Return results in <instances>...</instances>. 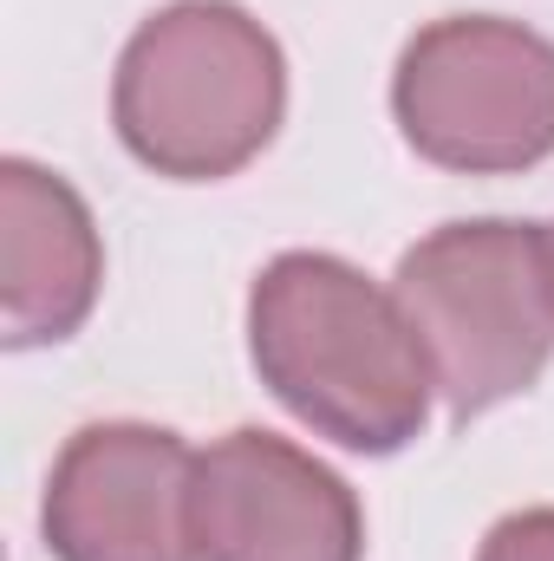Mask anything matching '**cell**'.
<instances>
[{
  "label": "cell",
  "instance_id": "obj_7",
  "mask_svg": "<svg viewBox=\"0 0 554 561\" xmlns=\"http://www.w3.org/2000/svg\"><path fill=\"white\" fill-rule=\"evenodd\" d=\"M105 287V242L85 196L26 157L0 163V340L13 353L72 340Z\"/></svg>",
  "mask_w": 554,
  "mask_h": 561
},
{
  "label": "cell",
  "instance_id": "obj_9",
  "mask_svg": "<svg viewBox=\"0 0 554 561\" xmlns=\"http://www.w3.org/2000/svg\"><path fill=\"white\" fill-rule=\"evenodd\" d=\"M542 249H549V280H554V222L542 229Z\"/></svg>",
  "mask_w": 554,
  "mask_h": 561
},
{
  "label": "cell",
  "instance_id": "obj_3",
  "mask_svg": "<svg viewBox=\"0 0 554 561\" xmlns=\"http://www.w3.org/2000/svg\"><path fill=\"white\" fill-rule=\"evenodd\" d=\"M392 294L450 419L522 399L554 359V280L535 222H443L405 249Z\"/></svg>",
  "mask_w": 554,
  "mask_h": 561
},
{
  "label": "cell",
  "instance_id": "obj_4",
  "mask_svg": "<svg viewBox=\"0 0 554 561\" xmlns=\"http://www.w3.org/2000/svg\"><path fill=\"white\" fill-rule=\"evenodd\" d=\"M392 118L437 170H535L554 157V39L496 13L430 20L399 53Z\"/></svg>",
  "mask_w": 554,
  "mask_h": 561
},
{
  "label": "cell",
  "instance_id": "obj_6",
  "mask_svg": "<svg viewBox=\"0 0 554 561\" xmlns=\"http://www.w3.org/2000/svg\"><path fill=\"white\" fill-rule=\"evenodd\" d=\"M196 450L163 424L112 419L66 437L39 529L53 561H196L189 549Z\"/></svg>",
  "mask_w": 554,
  "mask_h": 561
},
{
  "label": "cell",
  "instance_id": "obj_1",
  "mask_svg": "<svg viewBox=\"0 0 554 561\" xmlns=\"http://www.w3.org/2000/svg\"><path fill=\"white\" fill-rule=\"evenodd\" d=\"M262 386L307 431L359 457H392L430 424V359L392 287L320 249L275 255L249 294Z\"/></svg>",
  "mask_w": 554,
  "mask_h": 561
},
{
  "label": "cell",
  "instance_id": "obj_8",
  "mask_svg": "<svg viewBox=\"0 0 554 561\" xmlns=\"http://www.w3.org/2000/svg\"><path fill=\"white\" fill-rule=\"evenodd\" d=\"M476 561H554V510H516L483 536Z\"/></svg>",
  "mask_w": 554,
  "mask_h": 561
},
{
  "label": "cell",
  "instance_id": "obj_2",
  "mask_svg": "<svg viewBox=\"0 0 554 561\" xmlns=\"http://www.w3.org/2000/svg\"><path fill=\"white\" fill-rule=\"evenodd\" d=\"M287 118L280 39L235 0H176L150 13L112 79V125L143 170L222 183L249 170Z\"/></svg>",
  "mask_w": 554,
  "mask_h": 561
},
{
  "label": "cell",
  "instance_id": "obj_5",
  "mask_svg": "<svg viewBox=\"0 0 554 561\" xmlns=\"http://www.w3.org/2000/svg\"><path fill=\"white\" fill-rule=\"evenodd\" d=\"M196 561H359L366 510L339 470L275 431H229L196 450Z\"/></svg>",
  "mask_w": 554,
  "mask_h": 561
}]
</instances>
